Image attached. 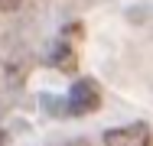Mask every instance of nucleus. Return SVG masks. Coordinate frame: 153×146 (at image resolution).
<instances>
[{"label":"nucleus","instance_id":"39448f33","mask_svg":"<svg viewBox=\"0 0 153 146\" xmlns=\"http://www.w3.org/2000/svg\"><path fill=\"white\" fill-rule=\"evenodd\" d=\"M0 146H3V130H0Z\"/></svg>","mask_w":153,"mask_h":146},{"label":"nucleus","instance_id":"7ed1b4c3","mask_svg":"<svg viewBox=\"0 0 153 146\" xmlns=\"http://www.w3.org/2000/svg\"><path fill=\"white\" fill-rule=\"evenodd\" d=\"M52 58H56V68H59V72H75V52H72L65 42L56 49V55H52Z\"/></svg>","mask_w":153,"mask_h":146},{"label":"nucleus","instance_id":"20e7f679","mask_svg":"<svg viewBox=\"0 0 153 146\" xmlns=\"http://www.w3.org/2000/svg\"><path fill=\"white\" fill-rule=\"evenodd\" d=\"M20 3H23V0H0V13H13Z\"/></svg>","mask_w":153,"mask_h":146},{"label":"nucleus","instance_id":"f03ea898","mask_svg":"<svg viewBox=\"0 0 153 146\" xmlns=\"http://www.w3.org/2000/svg\"><path fill=\"white\" fill-rule=\"evenodd\" d=\"M101 140H104V146H150V127L143 120H137V123L108 130Z\"/></svg>","mask_w":153,"mask_h":146},{"label":"nucleus","instance_id":"f257e3e1","mask_svg":"<svg viewBox=\"0 0 153 146\" xmlns=\"http://www.w3.org/2000/svg\"><path fill=\"white\" fill-rule=\"evenodd\" d=\"M101 107V88L94 78H78L68 97H65V114H75V117H85V114H94Z\"/></svg>","mask_w":153,"mask_h":146}]
</instances>
